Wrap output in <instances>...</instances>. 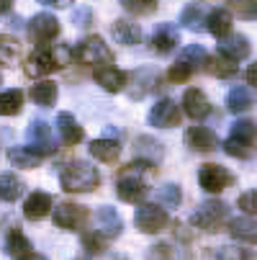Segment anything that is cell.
<instances>
[{"instance_id": "6da1fadb", "label": "cell", "mask_w": 257, "mask_h": 260, "mask_svg": "<svg viewBox=\"0 0 257 260\" xmlns=\"http://www.w3.org/2000/svg\"><path fill=\"white\" fill-rule=\"evenodd\" d=\"M59 183H62V191L67 193H93L100 185V173L85 160H72L62 165Z\"/></svg>"}, {"instance_id": "7a4b0ae2", "label": "cell", "mask_w": 257, "mask_h": 260, "mask_svg": "<svg viewBox=\"0 0 257 260\" xmlns=\"http://www.w3.org/2000/svg\"><path fill=\"white\" fill-rule=\"evenodd\" d=\"M72 59V52L64 44L57 47H36V52L28 54L26 59V75L28 78H47L52 72L62 70Z\"/></svg>"}, {"instance_id": "3957f363", "label": "cell", "mask_w": 257, "mask_h": 260, "mask_svg": "<svg viewBox=\"0 0 257 260\" xmlns=\"http://www.w3.org/2000/svg\"><path fill=\"white\" fill-rule=\"evenodd\" d=\"M254 142H257V124L252 119H239L232 124V134L224 142V152L239 160H247L254 155Z\"/></svg>"}, {"instance_id": "277c9868", "label": "cell", "mask_w": 257, "mask_h": 260, "mask_svg": "<svg viewBox=\"0 0 257 260\" xmlns=\"http://www.w3.org/2000/svg\"><path fill=\"white\" fill-rule=\"evenodd\" d=\"M72 59L80 62V64L100 67V64H111L114 54H111V49H108V44L100 39V36H88V39L75 44V49H72Z\"/></svg>"}, {"instance_id": "5b68a950", "label": "cell", "mask_w": 257, "mask_h": 260, "mask_svg": "<svg viewBox=\"0 0 257 260\" xmlns=\"http://www.w3.org/2000/svg\"><path fill=\"white\" fill-rule=\"evenodd\" d=\"M52 219L59 230H67V232H80L85 230L88 219H90V211L83 206V204H75V201H64L59 204L54 211H52Z\"/></svg>"}, {"instance_id": "8992f818", "label": "cell", "mask_w": 257, "mask_h": 260, "mask_svg": "<svg viewBox=\"0 0 257 260\" xmlns=\"http://www.w3.org/2000/svg\"><path fill=\"white\" fill-rule=\"evenodd\" d=\"M227 216H229V206L224 201H203L191 214V224L198 230H206V232H216Z\"/></svg>"}, {"instance_id": "52a82bcc", "label": "cell", "mask_w": 257, "mask_h": 260, "mask_svg": "<svg viewBox=\"0 0 257 260\" xmlns=\"http://www.w3.org/2000/svg\"><path fill=\"white\" fill-rule=\"evenodd\" d=\"M134 224H136V230L144 232V235H157V232H162V230L170 224V216H167V211H165L160 204H141V206L136 209Z\"/></svg>"}, {"instance_id": "ba28073f", "label": "cell", "mask_w": 257, "mask_h": 260, "mask_svg": "<svg viewBox=\"0 0 257 260\" xmlns=\"http://www.w3.org/2000/svg\"><path fill=\"white\" fill-rule=\"evenodd\" d=\"M59 36V21L52 13H36L28 21V39L36 47H47Z\"/></svg>"}, {"instance_id": "9c48e42d", "label": "cell", "mask_w": 257, "mask_h": 260, "mask_svg": "<svg viewBox=\"0 0 257 260\" xmlns=\"http://www.w3.org/2000/svg\"><path fill=\"white\" fill-rule=\"evenodd\" d=\"M198 183L206 193H222L224 188L234 183V175L224 168V165H216V162H206L198 170Z\"/></svg>"}, {"instance_id": "30bf717a", "label": "cell", "mask_w": 257, "mask_h": 260, "mask_svg": "<svg viewBox=\"0 0 257 260\" xmlns=\"http://www.w3.org/2000/svg\"><path fill=\"white\" fill-rule=\"evenodd\" d=\"M180 124V108L172 98H160L150 111V126L155 129H172Z\"/></svg>"}, {"instance_id": "8fae6325", "label": "cell", "mask_w": 257, "mask_h": 260, "mask_svg": "<svg viewBox=\"0 0 257 260\" xmlns=\"http://www.w3.org/2000/svg\"><path fill=\"white\" fill-rule=\"evenodd\" d=\"M126 83H129V98L131 101H141L150 90H155L157 72L150 70V67H139V70L131 72V75H126Z\"/></svg>"}, {"instance_id": "7c38bea8", "label": "cell", "mask_w": 257, "mask_h": 260, "mask_svg": "<svg viewBox=\"0 0 257 260\" xmlns=\"http://www.w3.org/2000/svg\"><path fill=\"white\" fill-rule=\"evenodd\" d=\"M146 183L141 180V175H126V173H121V178H119V183H116V193H119V199L121 201H126V204H139V201H144V196H146Z\"/></svg>"}, {"instance_id": "4fadbf2b", "label": "cell", "mask_w": 257, "mask_h": 260, "mask_svg": "<svg viewBox=\"0 0 257 260\" xmlns=\"http://www.w3.org/2000/svg\"><path fill=\"white\" fill-rule=\"evenodd\" d=\"M28 147L36 150V152H42L44 157L57 150L54 142H52V129H49L47 121H39V119L31 121V126H28Z\"/></svg>"}, {"instance_id": "5bb4252c", "label": "cell", "mask_w": 257, "mask_h": 260, "mask_svg": "<svg viewBox=\"0 0 257 260\" xmlns=\"http://www.w3.org/2000/svg\"><path fill=\"white\" fill-rule=\"evenodd\" d=\"M93 78H95V83H98L103 90H108V93H119V90H124V85H126V72L119 70V67H114V64L93 67Z\"/></svg>"}, {"instance_id": "9a60e30c", "label": "cell", "mask_w": 257, "mask_h": 260, "mask_svg": "<svg viewBox=\"0 0 257 260\" xmlns=\"http://www.w3.org/2000/svg\"><path fill=\"white\" fill-rule=\"evenodd\" d=\"M95 224H98V232H100L105 240L119 237L121 230H124V221H121V216H119V211H116L114 206H100V209L95 211Z\"/></svg>"}, {"instance_id": "2e32d148", "label": "cell", "mask_w": 257, "mask_h": 260, "mask_svg": "<svg viewBox=\"0 0 257 260\" xmlns=\"http://www.w3.org/2000/svg\"><path fill=\"white\" fill-rule=\"evenodd\" d=\"M218 54L232 59V62L247 59L249 57V39L242 34H229L224 39H218Z\"/></svg>"}, {"instance_id": "e0dca14e", "label": "cell", "mask_w": 257, "mask_h": 260, "mask_svg": "<svg viewBox=\"0 0 257 260\" xmlns=\"http://www.w3.org/2000/svg\"><path fill=\"white\" fill-rule=\"evenodd\" d=\"M182 108H186V114L191 119L201 121L211 114V101L206 98V93L201 88H188L186 95H182Z\"/></svg>"}, {"instance_id": "ac0fdd59", "label": "cell", "mask_w": 257, "mask_h": 260, "mask_svg": "<svg viewBox=\"0 0 257 260\" xmlns=\"http://www.w3.org/2000/svg\"><path fill=\"white\" fill-rule=\"evenodd\" d=\"M52 204L54 201H52V196L47 191H33L23 201V216L31 219V221H39V219H44L52 211Z\"/></svg>"}, {"instance_id": "d6986e66", "label": "cell", "mask_w": 257, "mask_h": 260, "mask_svg": "<svg viewBox=\"0 0 257 260\" xmlns=\"http://www.w3.org/2000/svg\"><path fill=\"white\" fill-rule=\"evenodd\" d=\"M186 144L191 147L193 152H213L216 147H218V139L206 126H191L186 132Z\"/></svg>"}, {"instance_id": "ffe728a7", "label": "cell", "mask_w": 257, "mask_h": 260, "mask_svg": "<svg viewBox=\"0 0 257 260\" xmlns=\"http://www.w3.org/2000/svg\"><path fill=\"white\" fill-rule=\"evenodd\" d=\"M180 44V34L172 23H160L152 34V49L157 54H170Z\"/></svg>"}, {"instance_id": "44dd1931", "label": "cell", "mask_w": 257, "mask_h": 260, "mask_svg": "<svg viewBox=\"0 0 257 260\" xmlns=\"http://www.w3.org/2000/svg\"><path fill=\"white\" fill-rule=\"evenodd\" d=\"M111 36H114L119 44H124V47H136V44L141 42V28H139L134 21L119 18V21H114V26H111Z\"/></svg>"}, {"instance_id": "7402d4cb", "label": "cell", "mask_w": 257, "mask_h": 260, "mask_svg": "<svg viewBox=\"0 0 257 260\" xmlns=\"http://www.w3.org/2000/svg\"><path fill=\"white\" fill-rule=\"evenodd\" d=\"M57 129H59V137H62V142H64L67 147L80 144V142L85 139L83 126L75 121V116H72V114H59V116H57Z\"/></svg>"}, {"instance_id": "603a6c76", "label": "cell", "mask_w": 257, "mask_h": 260, "mask_svg": "<svg viewBox=\"0 0 257 260\" xmlns=\"http://www.w3.org/2000/svg\"><path fill=\"white\" fill-rule=\"evenodd\" d=\"M8 160L18 170H33V168H39L44 162V155L31 150V147H13V150L8 152Z\"/></svg>"}, {"instance_id": "cb8c5ba5", "label": "cell", "mask_w": 257, "mask_h": 260, "mask_svg": "<svg viewBox=\"0 0 257 260\" xmlns=\"http://www.w3.org/2000/svg\"><path fill=\"white\" fill-rule=\"evenodd\" d=\"M88 150H90V155H93L95 160H100V162H114V160L121 155V144H119V139L103 137V139H93V142L88 144Z\"/></svg>"}, {"instance_id": "d4e9b609", "label": "cell", "mask_w": 257, "mask_h": 260, "mask_svg": "<svg viewBox=\"0 0 257 260\" xmlns=\"http://www.w3.org/2000/svg\"><path fill=\"white\" fill-rule=\"evenodd\" d=\"M229 235L239 242H249L257 245V221L249 216H237L229 221Z\"/></svg>"}, {"instance_id": "484cf974", "label": "cell", "mask_w": 257, "mask_h": 260, "mask_svg": "<svg viewBox=\"0 0 257 260\" xmlns=\"http://www.w3.org/2000/svg\"><path fill=\"white\" fill-rule=\"evenodd\" d=\"M206 31H211L216 39H224L232 34V13L227 8H216L206 16Z\"/></svg>"}, {"instance_id": "4316f807", "label": "cell", "mask_w": 257, "mask_h": 260, "mask_svg": "<svg viewBox=\"0 0 257 260\" xmlns=\"http://www.w3.org/2000/svg\"><path fill=\"white\" fill-rule=\"evenodd\" d=\"M57 95H59V90H57V83H52V80H39L28 90V98L36 106H44V108H52L57 103Z\"/></svg>"}, {"instance_id": "83f0119b", "label": "cell", "mask_w": 257, "mask_h": 260, "mask_svg": "<svg viewBox=\"0 0 257 260\" xmlns=\"http://www.w3.org/2000/svg\"><path fill=\"white\" fill-rule=\"evenodd\" d=\"M21 62V42L16 36L0 34V64L3 67H16Z\"/></svg>"}, {"instance_id": "f1b7e54d", "label": "cell", "mask_w": 257, "mask_h": 260, "mask_svg": "<svg viewBox=\"0 0 257 260\" xmlns=\"http://www.w3.org/2000/svg\"><path fill=\"white\" fill-rule=\"evenodd\" d=\"M136 155H139V160H146V162H160L162 160V155H165V150H162V142H157V139H152V137H136Z\"/></svg>"}, {"instance_id": "f546056e", "label": "cell", "mask_w": 257, "mask_h": 260, "mask_svg": "<svg viewBox=\"0 0 257 260\" xmlns=\"http://www.w3.org/2000/svg\"><path fill=\"white\" fill-rule=\"evenodd\" d=\"M6 252H8L11 257H16V260H21L23 255L31 252V242H28V237H26L18 227H13V230L6 235Z\"/></svg>"}, {"instance_id": "4dcf8cb0", "label": "cell", "mask_w": 257, "mask_h": 260, "mask_svg": "<svg viewBox=\"0 0 257 260\" xmlns=\"http://www.w3.org/2000/svg\"><path fill=\"white\" fill-rule=\"evenodd\" d=\"M206 70L211 72L213 78H222V80H227V78H234L237 75V62H232V59H227V57H222V54H216V57H208L206 59Z\"/></svg>"}, {"instance_id": "1f68e13d", "label": "cell", "mask_w": 257, "mask_h": 260, "mask_svg": "<svg viewBox=\"0 0 257 260\" xmlns=\"http://www.w3.org/2000/svg\"><path fill=\"white\" fill-rule=\"evenodd\" d=\"M23 90L11 88L6 93H0V116H16L21 114V106H23Z\"/></svg>"}, {"instance_id": "d6a6232c", "label": "cell", "mask_w": 257, "mask_h": 260, "mask_svg": "<svg viewBox=\"0 0 257 260\" xmlns=\"http://www.w3.org/2000/svg\"><path fill=\"white\" fill-rule=\"evenodd\" d=\"M23 193V183L18 175L13 173H3L0 175V201H16Z\"/></svg>"}, {"instance_id": "836d02e7", "label": "cell", "mask_w": 257, "mask_h": 260, "mask_svg": "<svg viewBox=\"0 0 257 260\" xmlns=\"http://www.w3.org/2000/svg\"><path fill=\"white\" fill-rule=\"evenodd\" d=\"M249 106H252V93H249V88L234 85V88L229 90V95H227V108L232 111V114H242V111H247Z\"/></svg>"}, {"instance_id": "e575fe53", "label": "cell", "mask_w": 257, "mask_h": 260, "mask_svg": "<svg viewBox=\"0 0 257 260\" xmlns=\"http://www.w3.org/2000/svg\"><path fill=\"white\" fill-rule=\"evenodd\" d=\"M180 23L186 26V28H191V31H201V28H206L203 26L206 23V16H203V11L198 6H188L186 11L180 13Z\"/></svg>"}, {"instance_id": "d590c367", "label": "cell", "mask_w": 257, "mask_h": 260, "mask_svg": "<svg viewBox=\"0 0 257 260\" xmlns=\"http://www.w3.org/2000/svg\"><path fill=\"white\" fill-rule=\"evenodd\" d=\"M121 6L131 16H152L160 6V0H121Z\"/></svg>"}, {"instance_id": "8d00e7d4", "label": "cell", "mask_w": 257, "mask_h": 260, "mask_svg": "<svg viewBox=\"0 0 257 260\" xmlns=\"http://www.w3.org/2000/svg\"><path fill=\"white\" fill-rule=\"evenodd\" d=\"M157 199H160V204H162V206H167V209H177V206H180V201H182L180 185H175V183L162 185L160 193H157Z\"/></svg>"}, {"instance_id": "74e56055", "label": "cell", "mask_w": 257, "mask_h": 260, "mask_svg": "<svg viewBox=\"0 0 257 260\" xmlns=\"http://www.w3.org/2000/svg\"><path fill=\"white\" fill-rule=\"evenodd\" d=\"M180 59H182V62H188L193 70H198L201 64H206L208 54H206V49H203L201 44H191V47H186V49L180 52Z\"/></svg>"}, {"instance_id": "f35d334b", "label": "cell", "mask_w": 257, "mask_h": 260, "mask_svg": "<svg viewBox=\"0 0 257 260\" xmlns=\"http://www.w3.org/2000/svg\"><path fill=\"white\" fill-rule=\"evenodd\" d=\"M227 3L239 18H244V21L257 18V0H227Z\"/></svg>"}, {"instance_id": "ab89813d", "label": "cell", "mask_w": 257, "mask_h": 260, "mask_svg": "<svg viewBox=\"0 0 257 260\" xmlns=\"http://www.w3.org/2000/svg\"><path fill=\"white\" fill-rule=\"evenodd\" d=\"M193 72H196V70H193L188 62L177 59V62L170 67V72H167V80H170V83H186V80H191Z\"/></svg>"}, {"instance_id": "60d3db41", "label": "cell", "mask_w": 257, "mask_h": 260, "mask_svg": "<svg viewBox=\"0 0 257 260\" xmlns=\"http://www.w3.org/2000/svg\"><path fill=\"white\" fill-rule=\"evenodd\" d=\"M83 247L90 255H100L105 250V237L100 232H88V235H83Z\"/></svg>"}, {"instance_id": "b9f144b4", "label": "cell", "mask_w": 257, "mask_h": 260, "mask_svg": "<svg viewBox=\"0 0 257 260\" xmlns=\"http://www.w3.org/2000/svg\"><path fill=\"white\" fill-rule=\"evenodd\" d=\"M216 260H252V255L244 250V247H237V245H227L218 250Z\"/></svg>"}, {"instance_id": "7bdbcfd3", "label": "cell", "mask_w": 257, "mask_h": 260, "mask_svg": "<svg viewBox=\"0 0 257 260\" xmlns=\"http://www.w3.org/2000/svg\"><path fill=\"white\" fill-rule=\"evenodd\" d=\"M146 260H175V252H172L170 242H157L155 247H150Z\"/></svg>"}, {"instance_id": "ee69618b", "label": "cell", "mask_w": 257, "mask_h": 260, "mask_svg": "<svg viewBox=\"0 0 257 260\" xmlns=\"http://www.w3.org/2000/svg\"><path fill=\"white\" fill-rule=\"evenodd\" d=\"M237 206L244 211V214H257V191H247L239 196Z\"/></svg>"}, {"instance_id": "f6af8a7d", "label": "cell", "mask_w": 257, "mask_h": 260, "mask_svg": "<svg viewBox=\"0 0 257 260\" xmlns=\"http://www.w3.org/2000/svg\"><path fill=\"white\" fill-rule=\"evenodd\" d=\"M90 18H93L90 8H80V11L75 13V26H88V23H90Z\"/></svg>"}, {"instance_id": "bcb514c9", "label": "cell", "mask_w": 257, "mask_h": 260, "mask_svg": "<svg viewBox=\"0 0 257 260\" xmlns=\"http://www.w3.org/2000/svg\"><path fill=\"white\" fill-rule=\"evenodd\" d=\"M247 83L257 88V59H254V62L247 67Z\"/></svg>"}, {"instance_id": "7dc6e473", "label": "cell", "mask_w": 257, "mask_h": 260, "mask_svg": "<svg viewBox=\"0 0 257 260\" xmlns=\"http://www.w3.org/2000/svg\"><path fill=\"white\" fill-rule=\"evenodd\" d=\"M42 3H47V6H54V8H69L75 0H42Z\"/></svg>"}, {"instance_id": "c3c4849f", "label": "cell", "mask_w": 257, "mask_h": 260, "mask_svg": "<svg viewBox=\"0 0 257 260\" xmlns=\"http://www.w3.org/2000/svg\"><path fill=\"white\" fill-rule=\"evenodd\" d=\"M13 8V0H0V16H6Z\"/></svg>"}, {"instance_id": "681fc988", "label": "cell", "mask_w": 257, "mask_h": 260, "mask_svg": "<svg viewBox=\"0 0 257 260\" xmlns=\"http://www.w3.org/2000/svg\"><path fill=\"white\" fill-rule=\"evenodd\" d=\"M21 260H47L44 255H39V252H28V255H23Z\"/></svg>"}, {"instance_id": "f907efd6", "label": "cell", "mask_w": 257, "mask_h": 260, "mask_svg": "<svg viewBox=\"0 0 257 260\" xmlns=\"http://www.w3.org/2000/svg\"><path fill=\"white\" fill-rule=\"evenodd\" d=\"M0 83H3V75H0Z\"/></svg>"}]
</instances>
